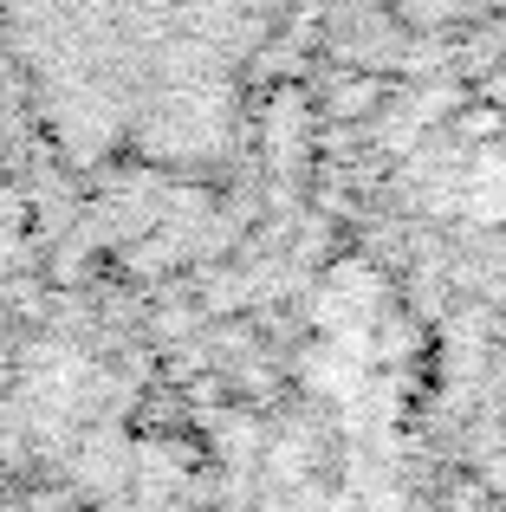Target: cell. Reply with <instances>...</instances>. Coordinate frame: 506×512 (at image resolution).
I'll list each match as a JSON object with an SVG mask.
<instances>
[{
	"label": "cell",
	"mask_w": 506,
	"mask_h": 512,
	"mask_svg": "<svg viewBox=\"0 0 506 512\" xmlns=\"http://www.w3.org/2000/svg\"><path fill=\"white\" fill-rule=\"evenodd\" d=\"M357 7L396 46H455V39L481 33L487 20H500L506 0H357Z\"/></svg>",
	"instance_id": "6da1fadb"
}]
</instances>
